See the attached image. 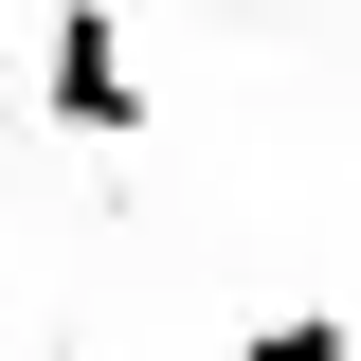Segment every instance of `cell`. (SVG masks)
I'll return each mask as SVG.
<instances>
[{
  "mask_svg": "<svg viewBox=\"0 0 361 361\" xmlns=\"http://www.w3.org/2000/svg\"><path fill=\"white\" fill-rule=\"evenodd\" d=\"M37 90H54V127H90V145H127V127H145V73H127V18H109V0H54V54H37Z\"/></svg>",
  "mask_w": 361,
  "mask_h": 361,
  "instance_id": "obj_1",
  "label": "cell"
},
{
  "mask_svg": "<svg viewBox=\"0 0 361 361\" xmlns=\"http://www.w3.org/2000/svg\"><path fill=\"white\" fill-rule=\"evenodd\" d=\"M253 361H361V343H343L325 307H271V325H253Z\"/></svg>",
  "mask_w": 361,
  "mask_h": 361,
  "instance_id": "obj_2",
  "label": "cell"
},
{
  "mask_svg": "<svg viewBox=\"0 0 361 361\" xmlns=\"http://www.w3.org/2000/svg\"><path fill=\"white\" fill-rule=\"evenodd\" d=\"M0 145H18V109H0Z\"/></svg>",
  "mask_w": 361,
  "mask_h": 361,
  "instance_id": "obj_3",
  "label": "cell"
}]
</instances>
